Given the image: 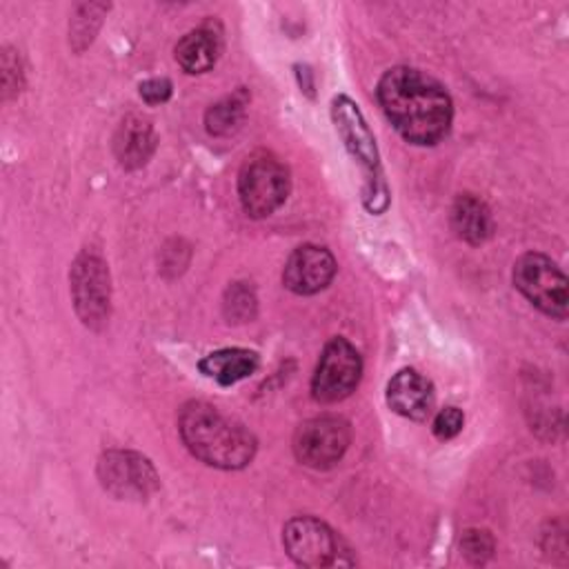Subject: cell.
<instances>
[{
	"label": "cell",
	"mask_w": 569,
	"mask_h": 569,
	"mask_svg": "<svg viewBox=\"0 0 569 569\" xmlns=\"http://www.w3.org/2000/svg\"><path fill=\"white\" fill-rule=\"evenodd\" d=\"M351 440L349 422L338 416L305 420L293 433V456L309 469H331L345 456Z\"/></svg>",
	"instance_id": "10"
},
{
	"label": "cell",
	"mask_w": 569,
	"mask_h": 569,
	"mask_svg": "<svg viewBox=\"0 0 569 569\" xmlns=\"http://www.w3.org/2000/svg\"><path fill=\"white\" fill-rule=\"evenodd\" d=\"M462 425H465L462 411H460L458 407H445V409H440V411L436 413L431 431H433V436H436L438 440H449V438H453V436L460 433Z\"/></svg>",
	"instance_id": "22"
},
{
	"label": "cell",
	"mask_w": 569,
	"mask_h": 569,
	"mask_svg": "<svg viewBox=\"0 0 569 569\" xmlns=\"http://www.w3.org/2000/svg\"><path fill=\"white\" fill-rule=\"evenodd\" d=\"M249 102V96L244 91H236L233 96L222 98L220 102L211 104L204 113V124L211 136H229L233 133L242 118H244V107Z\"/></svg>",
	"instance_id": "17"
},
{
	"label": "cell",
	"mask_w": 569,
	"mask_h": 569,
	"mask_svg": "<svg viewBox=\"0 0 569 569\" xmlns=\"http://www.w3.org/2000/svg\"><path fill=\"white\" fill-rule=\"evenodd\" d=\"M176 62L182 71L196 76L209 71L222 51V29L218 22H204L184 33L176 44Z\"/></svg>",
	"instance_id": "14"
},
{
	"label": "cell",
	"mask_w": 569,
	"mask_h": 569,
	"mask_svg": "<svg viewBox=\"0 0 569 569\" xmlns=\"http://www.w3.org/2000/svg\"><path fill=\"white\" fill-rule=\"evenodd\" d=\"M376 98L393 129L411 144L440 142L451 127L453 107L445 87L413 67H391L378 82Z\"/></svg>",
	"instance_id": "1"
},
{
	"label": "cell",
	"mask_w": 569,
	"mask_h": 569,
	"mask_svg": "<svg viewBox=\"0 0 569 569\" xmlns=\"http://www.w3.org/2000/svg\"><path fill=\"white\" fill-rule=\"evenodd\" d=\"M73 309L84 327L102 329L111 311V278L104 258L93 249H82L69 271Z\"/></svg>",
	"instance_id": "7"
},
{
	"label": "cell",
	"mask_w": 569,
	"mask_h": 569,
	"mask_svg": "<svg viewBox=\"0 0 569 569\" xmlns=\"http://www.w3.org/2000/svg\"><path fill=\"white\" fill-rule=\"evenodd\" d=\"M178 433L193 458L216 469H242L256 453L253 433L204 400L182 405Z\"/></svg>",
	"instance_id": "2"
},
{
	"label": "cell",
	"mask_w": 569,
	"mask_h": 569,
	"mask_svg": "<svg viewBox=\"0 0 569 569\" xmlns=\"http://www.w3.org/2000/svg\"><path fill=\"white\" fill-rule=\"evenodd\" d=\"M282 545L289 558L302 567H340L353 565L345 540L313 516L291 518L282 529Z\"/></svg>",
	"instance_id": "6"
},
{
	"label": "cell",
	"mask_w": 569,
	"mask_h": 569,
	"mask_svg": "<svg viewBox=\"0 0 569 569\" xmlns=\"http://www.w3.org/2000/svg\"><path fill=\"white\" fill-rule=\"evenodd\" d=\"M513 287L545 316L567 318L569 287L565 271L545 253H522L513 264Z\"/></svg>",
	"instance_id": "5"
},
{
	"label": "cell",
	"mask_w": 569,
	"mask_h": 569,
	"mask_svg": "<svg viewBox=\"0 0 569 569\" xmlns=\"http://www.w3.org/2000/svg\"><path fill=\"white\" fill-rule=\"evenodd\" d=\"M433 400V385L416 369H400L387 385V405L409 420H425Z\"/></svg>",
	"instance_id": "12"
},
{
	"label": "cell",
	"mask_w": 569,
	"mask_h": 569,
	"mask_svg": "<svg viewBox=\"0 0 569 569\" xmlns=\"http://www.w3.org/2000/svg\"><path fill=\"white\" fill-rule=\"evenodd\" d=\"M333 276L336 260L329 249L318 244H300L284 262L282 284L298 296H311L322 291Z\"/></svg>",
	"instance_id": "11"
},
{
	"label": "cell",
	"mask_w": 569,
	"mask_h": 569,
	"mask_svg": "<svg viewBox=\"0 0 569 569\" xmlns=\"http://www.w3.org/2000/svg\"><path fill=\"white\" fill-rule=\"evenodd\" d=\"M107 11H109V4H102V2H89V4L76 7V13L69 22V40L76 51H82L87 44H91L102 22V16Z\"/></svg>",
	"instance_id": "18"
},
{
	"label": "cell",
	"mask_w": 569,
	"mask_h": 569,
	"mask_svg": "<svg viewBox=\"0 0 569 569\" xmlns=\"http://www.w3.org/2000/svg\"><path fill=\"white\" fill-rule=\"evenodd\" d=\"M156 149V131L147 116L127 113L113 133V153L124 169L147 164Z\"/></svg>",
	"instance_id": "13"
},
{
	"label": "cell",
	"mask_w": 569,
	"mask_h": 569,
	"mask_svg": "<svg viewBox=\"0 0 569 569\" xmlns=\"http://www.w3.org/2000/svg\"><path fill=\"white\" fill-rule=\"evenodd\" d=\"M362 360L356 347L347 338H331L316 365L311 378V396L320 405H333L345 400L360 382Z\"/></svg>",
	"instance_id": "8"
},
{
	"label": "cell",
	"mask_w": 569,
	"mask_h": 569,
	"mask_svg": "<svg viewBox=\"0 0 569 569\" xmlns=\"http://www.w3.org/2000/svg\"><path fill=\"white\" fill-rule=\"evenodd\" d=\"M493 549L496 540L487 529H467L460 538V551L473 565L487 562L493 556Z\"/></svg>",
	"instance_id": "20"
},
{
	"label": "cell",
	"mask_w": 569,
	"mask_h": 569,
	"mask_svg": "<svg viewBox=\"0 0 569 569\" xmlns=\"http://www.w3.org/2000/svg\"><path fill=\"white\" fill-rule=\"evenodd\" d=\"M98 480L118 500H147L160 487L151 460L124 449H109L100 456Z\"/></svg>",
	"instance_id": "9"
},
{
	"label": "cell",
	"mask_w": 569,
	"mask_h": 569,
	"mask_svg": "<svg viewBox=\"0 0 569 569\" xmlns=\"http://www.w3.org/2000/svg\"><path fill=\"white\" fill-rule=\"evenodd\" d=\"M453 233L467 244H482L493 231V218L485 200L473 193H460L449 211Z\"/></svg>",
	"instance_id": "15"
},
{
	"label": "cell",
	"mask_w": 569,
	"mask_h": 569,
	"mask_svg": "<svg viewBox=\"0 0 569 569\" xmlns=\"http://www.w3.org/2000/svg\"><path fill=\"white\" fill-rule=\"evenodd\" d=\"M22 84H24V73L20 67V56L13 49L4 47V51H2V96H4V100L20 93Z\"/></svg>",
	"instance_id": "21"
},
{
	"label": "cell",
	"mask_w": 569,
	"mask_h": 569,
	"mask_svg": "<svg viewBox=\"0 0 569 569\" xmlns=\"http://www.w3.org/2000/svg\"><path fill=\"white\" fill-rule=\"evenodd\" d=\"M289 169L271 153L249 156L238 173V198L247 216L267 218L289 196Z\"/></svg>",
	"instance_id": "4"
},
{
	"label": "cell",
	"mask_w": 569,
	"mask_h": 569,
	"mask_svg": "<svg viewBox=\"0 0 569 569\" xmlns=\"http://www.w3.org/2000/svg\"><path fill=\"white\" fill-rule=\"evenodd\" d=\"M140 98L147 104H162L171 98V82L167 78H149L140 82Z\"/></svg>",
	"instance_id": "23"
},
{
	"label": "cell",
	"mask_w": 569,
	"mask_h": 569,
	"mask_svg": "<svg viewBox=\"0 0 569 569\" xmlns=\"http://www.w3.org/2000/svg\"><path fill=\"white\" fill-rule=\"evenodd\" d=\"M222 311L229 322H247L256 316V293L247 282H233L222 298Z\"/></svg>",
	"instance_id": "19"
},
{
	"label": "cell",
	"mask_w": 569,
	"mask_h": 569,
	"mask_svg": "<svg viewBox=\"0 0 569 569\" xmlns=\"http://www.w3.org/2000/svg\"><path fill=\"white\" fill-rule=\"evenodd\" d=\"M198 369L222 387L236 385L249 378L258 369V353L240 347L218 349L198 362Z\"/></svg>",
	"instance_id": "16"
},
{
	"label": "cell",
	"mask_w": 569,
	"mask_h": 569,
	"mask_svg": "<svg viewBox=\"0 0 569 569\" xmlns=\"http://www.w3.org/2000/svg\"><path fill=\"white\" fill-rule=\"evenodd\" d=\"M331 116H333L340 138L345 140V147L360 162V167L365 171L367 187H365L362 202H365L367 211L382 213L389 204L387 182L382 178L376 140H373L358 104L347 96H336L331 102Z\"/></svg>",
	"instance_id": "3"
}]
</instances>
